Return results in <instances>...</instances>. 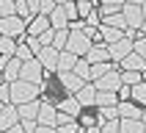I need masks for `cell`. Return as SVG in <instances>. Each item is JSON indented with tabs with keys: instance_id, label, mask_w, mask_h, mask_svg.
<instances>
[{
	"instance_id": "1",
	"label": "cell",
	"mask_w": 146,
	"mask_h": 133,
	"mask_svg": "<svg viewBox=\"0 0 146 133\" xmlns=\"http://www.w3.org/2000/svg\"><path fill=\"white\" fill-rule=\"evenodd\" d=\"M41 94V86H36V83H28V81H14L11 83V103L14 105H22V103H28V100H36Z\"/></svg>"
},
{
	"instance_id": "30",
	"label": "cell",
	"mask_w": 146,
	"mask_h": 133,
	"mask_svg": "<svg viewBox=\"0 0 146 133\" xmlns=\"http://www.w3.org/2000/svg\"><path fill=\"white\" fill-rule=\"evenodd\" d=\"M77 122L83 125V128H94V125H99V116H94V114H88L86 108L80 111V116H77Z\"/></svg>"
},
{
	"instance_id": "33",
	"label": "cell",
	"mask_w": 146,
	"mask_h": 133,
	"mask_svg": "<svg viewBox=\"0 0 146 133\" xmlns=\"http://www.w3.org/2000/svg\"><path fill=\"white\" fill-rule=\"evenodd\" d=\"M99 128H102V133H119L121 130V119H105Z\"/></svg>"
},
{
	"instance_id": "5",
	"label": "cell",
	"mask_w": 146,
	"mask_h": 133,
	"mask_svg": "<svg viewBox=\"0 0 146 133\" xmlns=\"http://www.w3.org/2000/svg\"><path fill=\"white\" fill-rule=\"evenodd\" d=\"M135 50V39H130V36H124V39L113 42V44H108V53H110V61H121V58H127Z\"/></svg>"
},
{
	"instance_id": "8",
	"label": "cell",
	"mask_w": 146,
	"mask_h": 133,
	"mask_svg": "<svg viewBox=\"0 0 146 133\" xmlns=\"http://www.w3.org/2000/svg\"><path fill=\"white\" fill-rule=\"evenodd\" d=\"M74 97H77V103H80L83 108H91L97 103V86H94V81H86L80 89L74 91Z\"/></svg>"
},
{
	"instance_id": "48",
	"label": "cell",
	"mask_w": 146,
	"mask_h": 133,
	"mask_svg": "<svg viewBox=\"0 0 146 133\" xmlns=\"http://www.w3.org/2000/svg\"><path fill=\"white\" fill-rule=\"evenodd\" d=\"M52 3H55V6H64V3H66V0H52Z\"/></svg>"
},
{
	"instance_id": "29",
	"label": "cell",
	"mask_w": 146,
	"mask_h": 133,
	"mask_svg": "<svg viewBox=\"0 0 146 133\" xmlns=\"http://www.w3.org/2000/svg\"><path fill=\"white\" fill-rule=\"evenodd\" d=\"M55 130H58V133H83V125L77 122V119H69V122H64V125H58Z\"/></svg>"
},
{
	"instance_id": "34",
	"label": "cell",
	"mask_w": 146,
	"mask_h": 133,
	"mask_svg": "<svg viewBox=\"0 0 146 133\" xmlns=\"http://www.w3.org/2000/svg\"><path fill=\"white\" fill-rule=\"evenodd\" d=\"M11 14H17L14 0H0V17H11Z\"/></svg>"
},
{
	"instance_id": "15",
	"label": "cell",
	"mask_w": 146,
	"mask_h": 133,
	"mask_svg": "<svg viewBox=\"0 0 146 133\" xmlns=\"http://www.w3.org/2000/svg\"><path fill=\"white\" fill-rule=\"evenodd\" d=\"M143 108L135 103V100H119V116L121 119H141Z\"/></svg>"
},
{
	"instance_id": "42",
	"label": "cell",
	"mask_w": 146,
	"mask_h": 133,
	"mask_svg": "<svg viewBox=\"0 0 146 133\" xmlns=\"http://www.w3.org/2000/svg\"><path fill=\"white\" fill-rule=\"evenodd\" d=\"M124 3H127V0H99V6H113L116 11H121Z\"/></svg>"
},
{
	"instance_id": "46",
	"label": "cell",
	"mask_w": 146,
	"mask_h": 133,
	"mask_svg": "<svg viewBox=\"0 0 146 133\" xmlns=\"http://www.w3.org/2000/svg\"><path fill=\"white\" fill-rule=\"evenodd\" d=\"M138 31H141V33H143V36H146V19H143V22H141V28H138Z\"/></svg>"
},
{
	"instance_id": "17",
	"label": "cell",
	"mask_w": 146,
	"mask_h": 133,
	"mask_svg": "<svg viewBox=\"0 0 146 133\" xmlns=\"http://www.w3.org/2000/svg\"><path fill=\"white\" fill-rule=\"evenodd\" d=\"M124 33L127 31H121V28H113V25H99V39L105 42V44H113V42H119V39H124Z\"/></svg>"
},
{
	"instance_id": "14",
	"label": "cell",
	"mask_w": 146,
	"mask_h": 133,
	"mask_svg": "<svg viewBox=\"0 0 146 133\" xmlns=\"http://www.w3.org/2000/svg\"><path fill=\"white\" fill-rule=\"evenodd\" d=\"M55 108H58V111H64V114H69V116H74V119H77V116H80V111H83V105L77 103V97H74V94L61 97V100L55 103Z\"/></svg>"
},
{
	"instance_id": "20",
	"label": "cell",
	"mask_w": 146,
	"mask_h": 133,
	"mask_svg": "<svg viewBox=\"0 0 146 133\" xmlns=\"http://www.w3.org/2000/svg\"><path fill=\"white\" fill-rule=\"evenodd\" d=\"M50 25H52L55 31H61V28H69V17H66L64 6H55V8H52V14H50Z\"/></svg>"
},
{
	"instance_id": "41",
	"label": "cell",
	"mask_w": 146,
	"mask_h": 133,
	"mask_svg": "<svg viewBox=\"0 0 146 133\" xmlns=\"http://www.w3.org/2000/svg\"><path fill=\"white\" fill-rule=\"evenodd\" d=\"M52 8H55V3H52V0H41V6H39V14H52Z\"/></svg>"
},
{
	"instance_id": "26",
	"label": "cell",
	"mask_w": 146,
	"mask_h": 133,
	"mask_svg": "<svg viewBox=\"0 0 146 133\" xmlns=\"http://www.w3.org/2000/svg\"><path fill=\"white\" fill-rule=\"evenodd\" d=\"M143 81V72H138V69H121V83H127V86H135V83Z\"/></svg>"
},
{
	"instance_id": "22",
	"label": "cell",
	"mask_w": 146,
	"mask_h": 133,
	"mask_svg": "<svg viewBox=\"0 0 146 133\" xmlns=\"http://www.w3.org/2000/svg\"><path fill=\"white\" fill-rule=\"evenodd\" d=\"M116 103H119V94H116V91L97 89V103H94L97 108H102V105H116Z\"/></svg>"
},
{
	"instance_id": "28",
	"label": "cell",
	"mask_w": 146,
	"mask_h": 133,
	"mask_svg": "<svg viewBox=\"0 0 146 133\" xmlns=\"http://www.w3.org/2000/svg\"><path fill=\"white\" fill-rule=\"evenodd\" d=\"M74 72L80 75L83 81H91V64L86 58H77V61H74Z\"/></svg>"
},
{
	"instance_id": "13",
	"label": "cell",
	"mask_w": 146,
	"mask_h": 133,
	"mask_svg": "<svg viewBox=\"0 0 146 133\" xmlns=\"http://www.w3.org/2000/svg\"><path fill=\"white\" fill-rule=\"evenodd\" d=\"M55 75H58V81L64 83V89L69 91V94H74V91H77V89L83 86V83H86V81L80 78V75L74 72V69H66V72H55Z\"/></svg>"
},
{
	"instance_id": "39",
	"label": "cell",
	"mask_w": 146,
	"mask_h": 133,
	"mask_svg": "<svg viewBox=\"0 0 146 133\" xmlns=\"http://www.w3.org/2000/svg\"><path fill=\"white\" fill-rule=\"evenodd\" d=\"M52 39H55V28H47V31L39 36V42H41V47H47V44H52Z\"/></svg>"
},
{
	"instance_id": "35",
	"label": "cell",
	"mask_w": 146,
	"mask_h": 133,
	"mask_svg": "<svg viewBox=\"0 0 146 133\" xmlns=\"http://www.w3.org/2000/svg\"><path fill=\"white\" fill-rule=\"evenodd\" d=\"M135 53L146 61V36H143V33H138V36H135Z\"/></svg>"
},
{
	"instance_id": "47",
	"label": "cell",
	"mask_w": 146,
	"mask_h": 133,
	"mask_svg": "<svg viewBox=\"0 0 146 133\" xmlns=\"http://www.w3.org/2000/svg\"><path fill=\"white\" fill-rule=\"evenodd\" d=\"M127 3H138V6H143L146 0H127Z\"/></svg>"
},
{
	"instance_id": "9",
	"label": "cell",
	"mask_w": 146,
	"mask_h": 133,
	"mask_svg": "<svg viewBox=\"0 0 146 133\" xmlns=\"http://www.w3.org/2000/svg\"><path fill=\"white\" fill-rule=\"evenodd\" d=\"M94 86H97V89H105V91H116L119 86H121V69H110V72H105L102 78L94 81Z\"/></svg>"
},
{
	"instance_id": "45",
	"label": "cell",
	"mask_w": 146,
	"mask_h": 133,
	"mask_svg": "<svg viewBox=\"0 0 146 133\" xmlns=\"http://www.w3.org/2000/svg\"><path fill=\"white\" fill-rule=\"evenodd\" d=\"M83 133H102V128H99V125H94V128H83Z\"/></svg>"
},
{
	"instance_id": "32",
	"label": "cell",
	"mask_w": 146,
	"mask_h": 133,
	"mask_svg": "<svg viewBox=\"0 0 146 133\" xmlns=\"http://www.w3.org/2000/svg\"><path fill=\"white\" fill-rule=\"evenodd\" d=\"M19 61H28V58H33V50L28 47V42H17V53H14Z\"/></svg>"
},
{
	"instance_id": "43",
	"label": "cell",
	"mask_w": 146,
	"mask_h": 133,
	"mask_svg": "<svg viewBox=\"0 0 146 133\" xmlns=\"http://www.w3.org/2000/svg\"><path fill=\"white\" fill-rule=\"evenodd\" d=\"M31 133H58V130L52 128V125H36V128H33Z\"/></svg>"
},
{
	"instance_id": "36",
	"label": "cell",
	"mask_w": 146,
	"mask_h": 133,
	"mask_svg": "<svg viewBox=\"0 0 146 133\" xmlns=\"http://www.w3.org/2000/svg\"><path fill=\"white\" fill-rule=\"evenodd\" d=\"M14 6H17V14H19L25 22H28V19H31V11H28V0H14Z\"/></svg>"
},
{
	"instance_id": "23",
	"label": "cell",
	"mask_w": 146,
	"mask_h": 133,
	"mask_svg": "<svg viewBox=\"0 0 146 133\" xmlns=\"http://www.w3.org/2000/svg\"><path fill=\"white\" fill-rule=\"evenodd\" d=\"M119 133H146V125L141 119H121V130Z\"/></svg>"
},
{
	"instance_id": "51",
	"label": "cell",
	"mask_w": 146,
	"mask_h": 133,
	"mask_svg": "<svg viewBox=\"0 0 146 133\" xmlns=\"http://www.w3.org/2000/svg\"><path fill=\"white\" fill-rule=\"evenodd\" d=\"M143 81H146V72H143Z\"/></svg>"
},
{
	"instance_id": "10",
	"label": "cell",
	"mask_w": 146,
	"mask_h": 133,
	"mask_svg": "<svg viewBox=\"0 0 146 133\" xmlns=\"http://www.w3.org/2000/svg\"><path fill=\"white\" fill-rule=\"evenodd\" d=\"M86 61H88V64H97V61H110V53H108V44L102 39H97L94 42V44H91L88 47V53H86Z\"/></svg>"
},
{
	"instance_id": "6",
	"label": "cell",
	"mask_w": 146,
	"mask_h": 133,
	"mask_svg": "<svg viewBox=\"0 0 146 133\" xmlns=\"http://www.w3.org/2000/svg\"><path fill=\"white\" fill-rule=\"evenodd\" d=\"M58 53L61 50L52 47V44H47V47H41L39 53H36V58H39V64L44 66V72H58Z\"/></svg>"
},
{
	"instance_id": "24",
	"label": "cell",
	"mask_w": 146,
	"mask_h": 133,
	"mask_svg": "<svg viewBox=\"0 0 146 133\" xmlns=\"http://www.w3.org/2000/svg\"><path fill=\"white\" fill-rule=\"evenodd\" d=\"M97 116H99V125L105 122V119H121V116H119V103H116V105H102V108H97Z\"/></svg>"
},
{
	"instance_id": "31",
	"label": "cell",
	"mask_w": 146,
	"mask_h": 133,
	"mask_svg": "<svg viewBox=\"0 0 146 133\" xmlns=\"http://www.w3.org/2000/svg\"><path fill=\"white\" fill-rule=\"evenodd\" d=\"M66 39H69V28H61V31H55L52 47H58V50H66Z\"/></svg>"
},
{
	"instance_id": "4",
	"label": "cell",
	"mask_w": 146,
	"mask_h": 133,
	"mask_svg": "<svg viewBox=\"0 0 146 133\" xmlns=\"http://www.w3.org/2000/svg\"><path fill=\"white\" fill-rule=\"evenodd\" d=\"M91 44H94V39H88V36H86V31H69L66 50H69V53H74L77 58H83V56H86Z\"/></svg>"
},
{
	"instance_id": "21",
	"label": "cell",
	"mask_w": 146,
	"mask_h": 133,
	"mask_svg": "<svg viewBox=\"0 0 146 133\" xmlns=\"http://www.w3.org/2000/svg\"><path fill=\"white\" fill-rule=\"evenodd\" d=\"M74 61H77V56H74V53H69V50H61V53H58V72L74 69Z\"/></svg>"
},
{
	"instance_id": "7",
	"label": "cell",
	"mask_w": 146,
	"mask_h": 133,
	"mask_svg": "<svg viewBox=\"0 0 146 133\" xmlns=\"http://www.w3.org/2000/svg\"><path fill=\"white\" fill-rule=\"evenodd\" d=\"M121 17H124V22H127V28H135V31H138L141 22H143V11H141L138 3H124L121 6Z\"/></svg>"
},
{
	"instance_id": "49",
	"label": "cell",
	"mask_w": 146,
	"mask_h": 133,
	"mask_svg": "<svg viewBox=\"0 0 146 133\" xmlns=\"http://www.w3.org/2000/svg\"><path fill=\"white\" fill-rule=\"evenodd\" d=\"M141 11H143V19H146V3H143V6H141Z\"/></svg>"
},
{
	"instance_id": "27",
	"label": "cell",
	"mask_w": 146,
	"mask_h": 133,
	"mask_svg": "<svg viewBox=\"0 0 146 133\" xmlns=\"http://www.w3.org/2000/svg\"><path fill=\"white\" fill-rule=\"evenodd\" d=\"M132 100H135L141 108H146V81H141V83L132 86Z\"/></svg>"
},
{
	"instance_id": "38",
	"label": "cell",
	"mask_w": 146,
	"mask_h": 133,
	"mask_svg": "<svg viewBox=\"0 0 146 133\" xmlns=\"http://www.w3.org/2000/svg\"><path fill=\"white\" fill-rule=\"evenodd\" d=\"M0 103H11V83H0Z\"/></svg>"
},
{
	"instance_id": "18",
	"label": "cell",
	"mask_w": 146,
	"mask_h": 133,
	"mask_svg": "<svg viewBox=\"0 0 146 133\" xmlns=\"http://www.w3.org/2000/svg\"><path fill=\"white\" fill-rule=\"evenodd\" d=\"M19 108V119H36L39 116V108H41V100H28V103H22V105H17Z\"/></svg>"
},
{
	"instance_id": "16",
	"label": "cell",
	"mask_w": 146,
	"mask_h": 133,
	"mask_svg": "<svg viewBox=\"0 0 146 133\" xmlns=\"http://www.w3.org/2000/svg\"><path fill=\"white\" fill-rule=\"evenodd\" d=\"M47 28H52L47 14H36V17H31V19H28V36H41Z\"/></svg>"
},
{
	"instance_id": "37",
	"label": "cell",
	"mask_w": 146,
	"mask_h": 133,
	"mask_svg": "<svg viewBox=\"0 0 146 133\" xmlns=\"http://www.w3.org/2000/svg\"><path fill=\"white\" fill-rule=\"evenodd\" d=\"M64 11H66V17H69V22H72V19H77V3H74V0H66L64 3Z\"/></svg>"
},
{
	"instance_id": "50",
	"label": "cell",
	"mask_w": 146,
	"mask_h": 133,
	"mask_svg": "<svg viewBox=\"0 0 146 133\" xmlns=\"http://www.w3.org/2000/svg\"><path fill=\"white\" fill-rule=\"evenodd\" d=\"M3 105H6V103H0V114H3Z\"/></svg>"
},
{
	"instance_id": "25",
	"label": "cell",
	"mask_w": 146,
	"mask_h": 133,
	"mask_svg": "<svg viewBox=\"0 0 146 133\" xmlns=\"http://www.w3.org/2000/svg\"><path fill=\"white\" fill-rule=\"evenodd\" d=\"M17 53V39H11V36H0V56H14Z\"/></svg>"
},
{
	"instance_id": "12",
	"label": "cell",
	"mask_w": 146,
	"mask_h": 133,
	"mask_svg": "<svg viewBox=\"0 0 146 133\" xmlns=\"http://www.w3.org/2000/svg\"><path fill=\"white\" fill-rule=\"evenodd\" d=\"M19 122V108L14 105V103H6L3 105V114H0V133H6L11 125Z\"/></svg>"
},
{
	"instance_id": "44",
	"label": "cell",
	"mask_w": 146,
	"mask_h": 133,
	"mask_svg": "<svg viewBox=\"0 0 146 133\" xmlns=\"http://www.w3.org/2000/svg\"><path fill=\"white\" fill-rule=\"evenodd\" d=\"M6 133H28V130H25V125H22V122H17V125H11Z\"/></svg>"
},
{
	"instance_id": "11",
	"label": "cell",
	"mask_w": 146,
	"mask_h": 133,
	"mask_svg": "<svg viewBox=\"0 0 146 133\" xmlns=\"http://www.w3.org/2000/svg\"><path fill=\"white\" fill-rule=\"evenodd\" d=\"M55 116H58L55 103H52V100H41V108H39L36 122H39V125H52V128H55Z\"/></svg>"
},
{
	"instance_id": "3",
	"label": "cell",
	"mask_w": 146,
	"mask_h": 133,
	"mask_svg": "<svg viewBox=\"0 0 146 133\" xmlns=\"http://www.w3.org/2000/svg\"><path fill=\"white\" fill-rule=\"evenodd\" d=\"M44 66L39 64V58L33 56V58H28V61H22V69H19V78L22 81H28V83H36V86H41L44 83Z\"/></svg>"
},
{
	"instance_id": "2",
	"label": "cell",
	"mask_w": 146,
	"mask_h": 133,
	"mask_svg": "<svg viewBox=\"0 0 146 133\" xmlns=\"http://www.w3.org/2000/svg\"><path fill=\"white\" fill-rule=\"evenodd\" d=\"M0 33H3V36H11V39H19V36L28 33V22H25L19 14L0 17Z\"/></svg>"
},
{
	"instance_id": "19",
	"label": "cell",
	"mask_w": 146,
	"mask_h": 133,
	"mask_svg": "<svg viewBox=\"0 0 146 133\" xmlns=\"http://www.w3.org/2000/svg\"><path fill=\"white\" fill-rule=\"evenodd\" d=\"M119 66H121V69H138V72H146V61L135 53V50H132L127 58H121V61H119Z\"/></svg>"
},
{
	"instance_id": "40",
	"label": "cell",
	"mask_w": 146,
	"mask_h": 133,
	"mask_svg": "<svg viewBox=\"0 0 146 133\" xmlns=\"http://www.w3.org/2000/svg\"><path fill=\"white\" fill-rule=\"evenodd\" d=\"M116 94H119V100H132V86H127V83H121V86L116 89Z\"/></svg>"
}]
</instances>
